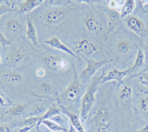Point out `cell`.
Segmentation results:
<instances>
[{
	"mask_svg": "<svg viewBox=\"0 0 148 132\" xmlns=\"http://www.w3.org/2000/svg\"><path fill=\"white\" fill-rule=\"evenodd\" d=\"M24 57V53L19 47L14 50L8 55V61L11 64H16L19 63Z\"/></svg>",
	"mask_w": 148,
	"mask_h": 132,
	"instance_id": "21",
	"label": "cell"
},
{
	"mask_svg": "<svg viewBox=\"0 0 148 132\" xmlns=\"http://www.w3.org/2000/svg\"><path fill=\"white\" fill-rule=\"evenodd\" d=\"M121 16L120 13L116 10H110L108 13V26H109V31H112L113 28L116 27L120 20Z\"/></svg>",
	"mask_w": 148,
	"mask_h": 132,
	"instance_id": "18",
	"label": "cell"
},
{
	"mask_svg": "<svg viewBox=\"0 0 148 132\" xmlns=\"http://www.w3.org/2000/svg\"><path fill=\"white\" fill-rule=\"evenodd\" d=\"M138 132H148V125H146L145 127H144L143 129L138 131Z\"/></svg>",
	"mask_w": 148,
	"mask_h": 132,
	"instance_id": "38",
	"label": "cell"
},
{
	"mask_svg": "<svg viewBox=\"0 0 148 132\" xmlns=\"http://www.w3.org/2000/svg\"><path fill=\"white\" fill-rule=\"evenodd\" d=\"M117 50L121 54H125L130 50V44L127 41H120L117 45Z\"/></svg>",
	"mask_w": 148,
	"mask_h": 132,
	"instance_id": "27",
	"label": "cell"
},
{
	"mask_svg": "<svg viewBox=\"0 0 148 132\" xmlns=\"http://www.w3.org/2000/svg\"><path fill=\"white\" fill-rule=\"evenodd\" d=\"M41 124H43L52 132H68V130L64 128V126L56 123L51 120H43Z\"/></svg>",
	"mask_w": 148,
	"mask_h": 132,
	"instance_id": "19",
	"label": "cell"
},
{
	"mask_svg": "<svg viewBox=\"0 0 148 132\" xmlns=\"http://www.w3.org/2000/svg\"><path fill=\"white\" fill-rule=\"evenodd\" d=\"M12 130L11 125H0V132H10Z\"/></svg>",
	"mask_w": 148,
	"mask_h": 132,
	"instance_id": "33",
	"label": "cell"
},
{
	"mask_svg": "<svg viewBox=\"0 0 148 132\" xmlns=\"http://www.w3.org/2000/svg\"><path fill=\"white\" fill-rule=\"evenodd\" d=\"M39 89L42 91V92H45V93H47V94H52L54 93L56 91L55 88L51 84H49V83L45 82H42L39 85Z\"/></svg>",
	"mask_w": 148,
	"mask_h": 132,
	"instance_id": "26",
	"label": "cell"
},
{
	"mask_svg": "<svg viewBox=\"0 0 148 132\" xmlns=\"http://www.w3.org/2000/svg\"><path fill=\"white\" fill-rule=\"evenodd\" d=\"M144 54H145V58L147 61L148 62V45L145 46V52H144Z\"/></svg>",
	"mask_w": 148,
	"mask_h": 132,
	"instance_id": "35",
	"label": "cell"
},
{
	"mask_svg": "<svg viewBox=\"0 0 148 132\" xmlns=\"http://www.w3.org/2000/svg\"><path fill=\"white\" fill-rule=\"evenodd\" d=\"M136 6V2L134 0H126L124 1L122 5L120 8V16L121 18H125V17H127L130 16V14H131L133 11Z\"/></svg>",
	"mask_w": 148,
	"mask_h": 132,
	"instance_id": "17",
	"label": "cell"
},
{
	"mask_svg": "<svg viewBox=\"0 0 148 132\" xmlns=\"http://www.w3.org/2000/svg\"><path fill=\"white\" fill-rule=\"evenodd\" d=\"M42 4L40 0H26L19 3L18 9V13L20 14H26L34 10L36 7Z\"/></svg>",
	"mask_w": 148,
	"mask_h": 132,
	"instance_id": "13",
	"label": "cell"
},
{
	"mask_svg": "<svg viewBox=\"0 0 148 132\" xmlns=\"http://www.w3.org/2000/svg\"><path fill=\"white\" fill-rule=\"evenodd\" d=\"M60 109L61 111H62L63 113H65L66 115L67 116V117L69 118L71 125H72L73 127L75 128V129L78 132H86L84 127L82 125V122L80 120V117H78V115H76V113L67 110V109L64 108V107H60Z\"/></svg>",
	"mask_w": 148,
	"mask_h": 132,
	"instance_id": "11",
	"label": "cell"
},
{
	"mask_svg": "<svg viewBox=\"0 0 148 132\" xmlns=\"http://www.w3.org/2000/svg\"><path fill=\"white\" fill-rule=\"evenodd\" d=\"M138 106L141 111L145 115L148 116V97H145L140 99Z\"/></svg>",
	"mask_w": 148,
	"mask_h": 132,
	"instance_id": "25",
	"label": "cell"
},
{
	"mask_svg": "<svg viewBox=\"0 0 148 132\" xmlns=\"http://www.w3.org/2000/svg\"><path fill=\"white\" fill-rule=\"evenodd\" d=\"M91 125L94 132H108L110 129L111 114L107 108L101 105L92 117Z\"/></svg>",
	"mask_w": 148,
	"mask_h": 132,
	"instance_id": "2",
	"label": "cell"
},
{
	"mask_svg": "<svg viewBox=\"0 0 148 132\" xmlns=\"http://www.w3.org/2000/svg\"><path fill=\"white\" fill-rule=\"evenodd\" d=\"M13 10H14V9L8 6L7 5H0V16L6 14V13L13 11Z\"/></svg>",
	"mask_w": 148,
	"mask_h": 132,
	"instance_id": "29",
	"label": "cell"
},
{
	"mask_svg": "<svg viewBox=\"0 0 148 132\" xmlns=\"http://www.w3.org/2000/svg\"><path fill=\"white\" fill-rule=\"evenodd\" d=\"M4 80L6 82L11 84L20 82L22 80V76L20 74L16 73V72H9V73L4 74L2 76Z\"/></svg>",
	"mask_w": 148,
	"mask_h": 132,
	"instance_id": "23",
	"label": "cell"
},
{
	"mask_svg": "<svg viewBox=\"0 0 148 132\" xmlns=\"http://www.w3.org/2000/svg\"><path fill=\"white\" fill-rule=\"evenodd\" d=\"M0 105H2V106H5V105H6L5 99H4L1 95H0Z\"/></svg>",
	"mask_w": 148,
	"mask_h": 132,
	"instance_id": "36",
	"label": "cell"
},
{
	"mask_svg": "<svg viewBox=\"0 0 148 132\" xmlns=\"http://www.w3.org/2000/svg\"><path fill=\"white\" fill-rule=\"evenodd\" d=\"M43 63L49 70L53 71H64L70 67L68 60L58 55H47L43 58Z\"/></svg>",
	"mask_w": 148,
	"mask_h": 132,
	"instance_id": "3",
	"label": "cell"
},
{
	"mask_svg": "<svg viewBox=\"0 0 148 132\" xmlns=\"http://www.w3.org/2000/svg\"><path fill=\"white\" fill-rule=\"evenodd\" d=\"M87 66L84 69L80 72L79 76L82 80H88L93 76L97 72L98 70L102 68L107 63H110L111 60L108 59H101V60H93V59H87Z\"/></svg>",
	"mask_w": 148,
	"mask_h": 132,
	"instance_id": "4",
	"label": "cell"
},
{
	"mask_svg": "<svg viewBox=\"0 0 148 132\" xmlns=\"http://www.w3.org/2000/svg\"><path fill=\"white\" fill-rule=\"evenodd\" d=\"M61 112L60 108H57L56 106L51 107L45 113H44L42 115L39 116V126L43 120H50V119L53 118L55 116L59 114Z\"/></svg>",
	"mask_w": 148,
	"mask_h": 132,
	"instance_id": "20",
	"label": "cell"
},
{
	"mask_svg": "<svg viewBox=\"0 0 148 132\" xmlns=\"http://www.w3.org/2000/svg\"><path fill=\"white\" fill-rule=\"evenodd\" d=\"M45 43L50 47L57 49L59 51H63V52L66 53L67 54H69L70 56H73L74 58H77L76 54L69 47H67L66 45H64L62 42H61L60 39L56 36H53L51 39H49L48 40L45 41Z\"/></svg>",
	"mask_w": 148,
	"mask_h": 132,
	"instance_id": "10",
	"label": "cell"
},
{
	"mask_svg": "<svg viewBox=\"0 0 148 132\" xmlns=\"http://www.w3.org/2000/svg\"><path fill=\"white\" fill-rule=\"evenodd\" d=\"M84 24L86 29L90 32H96L101 28L99 21L92 13H90L86 16L84 19Z\"/></svg>",
	"mask_w": 148,
	"mask_h": 132,
	"instance_id": "12",
	"label": "cell"
},
{
	"mask_svg": "<svg viewBox=\"0 0 148 132\" xmlns=\"http://www.w3.org/2000/svg\"><path fill=\"white\" fill-rule=\"evenodd\" d=\"M82 91V84L79 82L77 73L74 70V77L72 82L64 91V97L69 102H74L79 99Z\"/></svg>",
	"mask_w": 148,
	"mask_h": 132,
	"instance_id": "5",
	"label": "cell"
},
{
	"mask_svg": "<svg viewBox=\"0 0 148 132\" xmlns=\"http://www.w3.org/2000/svg\"><path fill=\"white\" fill-rule=\"evenodd\" d=\"M1 62H2V58L0 57V63H1Z\"/></svg>",
	"mask_w": 148,
	"mask_h": 132,
	"instance_id": "39",
	"label": "cell"
},
{
	"mask_svg": "<svg viewBox=\"0 0 148 132\" xmlns=\"http://www.w3.org/2000/svg\"><path fill=\"white\" fill-rule=\"evenodd\" d=\"M130 74H131V71H130V68H128L126 70H124V71L113 69L112 71H109L106 75H104V77L101 79L100 84H103V83L108 82L116 81L118 82L119 85H120L122 82L124 78L127 76V75Z\"/></svg>",
	"mask_w": 148,
	"mask_h": 132,
	"instance_id": "7",
	"label": "cell"
},
{
	"mask_svg": "<svg viewBox=\"0 0 148 132\" xmlns=\"http://www.w3.org/2000/svg\"><path fill=\"white\" fill-rule=\"evenodd\" d=\"M68 132H78L75 129V128L73 127L72 125H70V127H69V129H68Z\"/></svg>",
	"mask_w": 148,
	"mask_h": 132,
	"instance_id": "37",
	"label": "cell"
},
{
	"mask_svg": "<svg viewBox=\"0 0 148 132\" xmlns=\"http://www.w3.org/2000/svg\"><path fill=\"white\" fill-rule=\"evenodd\" d=\"M66 16V11L62 8L49 9L43 15L44 21L49 25H56L62 22Z\"/></svg>",
	"mask_w": 148,
	"mask_h": 132,
	"instance_id": "6",
	"label": "cell"
},
{
	"mask_svg": "<svg viewBox=\"0 0 148 132\" xmlns=\"http://www.w3.org/2000/svg\"><path fill=\"white\" fill-rule=\"evenodd\" d=\"M132 94H133V90L129 85H124L120 90V92L119 94V101L122 105H127L131 100Z\"/></svg>",
	"mask_w": 148,
	"mask_h": 132,
	"instance_id": "16",
	"label": "cell"
},
{
	"mask_svg": "<svg viewBox=\"0 0 148 132\" xmlns=\"http://www.w3.org/2000/svg\"><path fill=\"white\" fill-rule=\"evenodd\" d=\"M145 54H144V52L141 50H139L137 53L136 57V59H135V62L133 63V65L132 66L130 67V71L133 72L134 71L137 70L138 68H141L143 66L144 63H145Z\"/></svg>",
	"mask_w": 148,
	"mask_h": 132,
	"instance_id": "22",
	"label": "cell"
},
{
	"mask_svg": "<svg viewBox=\"0 0 148 132\" xmlns=\"http://www.w3.org/2000/svg\"><path fill=\"white\" fill-rule=\"evenodd\" d=\"M104 73L99 76H96L92 80L90 83L88 89L86 90L85 94H84L82 100L81 109H80V118L82 120H84L88 117V113L90 112L92 107L96 102L95 94L97 91L98 87L100 85L101 80L104 76Z\"/></svg>",
	"mask_w": 148,
	"mask_h": 132,
	"instance_id": "1",
	"label": "cell"
},
{
	"mask_svg": "<svg viewBox=\"0 0 148 132\" xmlns=\"http://www.w3.org/2000/svg\"><path fill=\"white\" fill-rule=\"evenodd\" d=\"M118 6V2L117 1H115V0H111L109 2V7L113 10H115V8H116Z\"/></svg>",
	"mask_w": 148,
	"mask_h": 132,
	"instance_id": "34",
	"label": "cell"
},
{
	"mask_svg": "<svg viewBox=\"0 0 148 132\" xmlns=\"http://www.w3.org/2000/svg\"><path fill=\"white\" fill-rule=\"evenodd\" d=\"M5 29L10 33H18L22 31V24L18 19L10 17L5 23Z\"/></svg>",
	"mask_w": 148,
	"mask_h": 132,
	"instance_id": "15",
	"label": "cell"
},
{
	"mask_svg": "<svg viewBox=\"0 0 148 132\" xmlns=\"http://www.w3.org/2000/svg\"><path fill=\"white\" fill-rule=\"evenodd\" d=\"M27 31H26V36L30 43H32L34 45H38V37H37L36 30L34 25L32 19H27Z\"/></svg>",
	"mask_w": 148,
	"mask_h": 132,
	"instance_id": "14",
	"label": "cell"
},
{
	"mask_svg": "<svg viewBox=\"0 0 148 132\" xmlns=\"http://www.w3.org/2000/svg\"><path fill=\"white\" fill-rule=\"evenodd\" d=\"M45 108L43 105H36L33 109L32 111V116H38V114L42 113V111H44Z\"/></svg>",
	"mask_w": 148,
	"mask_h": 132,
	"instance_id": "30",
	"label": "cell"
},
{
	"mask_svg": "<svg viewBox=\"0 0 148 132\" xmlns=\"http://www.w3.org/2000/svg\"><path fill=\"white\" fill-rule=\"evenodd\" d=\"M26 108H27V105L25 104H17L14 107H12L10 109H9L7 111V113L11 116H14V117H17V116L22 114L25 111Z\"/></svg>",
	"mask_w": 148,
	"mask_h": 132,
	"instance_id": "24",
	"label": "cell"
},
{
	"mask_svg": "<svg viewBox=\"0 0 148 132\" xmlns=\"http://www.w3.org/2000/svg\"><path fill=\"white\" fill-rule=\"evenodd\" d=\"M139 80L142 85L148 86V73H143L140 75Z\"/></svg>",
	"mask_w": 148,
	"mask_h": 132,
	"instance_id": "31",
	"label": "cell"
},
{
	"mask_svg": "<svg viewBox=\"0 0 148 132\" xmlns=\"http://www.w3.org/2000/svg\"><path fill=\"white\" fill-rule=\"evenodd\" d=\"M36 75L39 77H43V76H45L46 71L44 68L39 67V68H37L36 71Z\"/></svg>",
	"mask_w": 148,
	"mask_h": 132,
	"instance_id": "32",
	"label": "cell"
},
{
	"mask_svg": "<svg viewBox=\"0 0 148 132\" xmlns=\"http://www.w3.org/2000/svg\"><path fill=\"white\" fill-rule=\"evenodd\" d=\"M76 50L82 56H90L98 51L94 43L87 39H82L76 45Z\"/></svg>",
	"mask_w": 148,
	"mask_h": 132,
	"instance_id": "9",
	"label": "cell"
},
{
	"mask_svg": "<svg viewBox=\"0 0 148 132\" xmlns=\"http://www.w3.org/2000/svg\"><path fill=\"white\" fill-rule=\"evenodd\" d=\"M126 24L128 28L133 31L135 34L139 36H143L147 30L143 22L135 16H128L126 18Z\"/></svg>",
	"mask_w": 148,
	"mask_h": 132,
	"instance_id": "8",
	"label": "cell"
},
{
	"mask_svg": "<svg viewBox=\"0 0 148 132\" xmlns=\"http://www.w3.org/2000/svg\"><path fill=\"white\" fill-rule=\"evenodd\" d=\"M12 44L11 41L8 40V39L5 38V36L0 32V45L2 46V47H6L8 45H10Z\"/></svg>",
	"mask_w": 148,
	"mask_h": 132,
	"instance_id": "28",
	"label": "cell"
}]
</instances>
